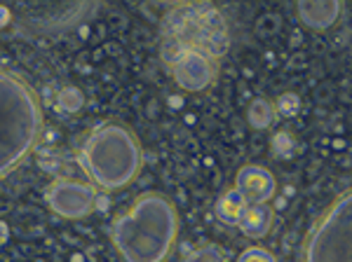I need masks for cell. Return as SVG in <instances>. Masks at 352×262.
Returning <instances> with one entry per match:
<instances>
[{"label":"cell","instance_id":"obj_1","mask_svg":"<svg viewBox=\"0 0 352 262\" xmlns=\"http://www.w3.org/2000/svg\"><path fill=\"white\" fill-rule=\"evenodd\" d=\"M179 235V213L169 197L144 192L118 215L111 237L124 262H164Z\"/></svg>","mask_w":352,"mask_h":262},{"label":"cell","instance_id":"obj_2","mask_svg":"<svg viewBox=\"0 0 352 262\" xmlns=\"http://www.w3.org/2000/svg\"><path fill=\"white\" fill-rule=\"evenodd\" d=\"M43 131V108L33 87L0 71V178L24 162Z\"/></svg>","mask_w":352,"mask_h":262},{"label":"cell","instance_id":"obj_3","mask_svg":"<svg viewBox=\"0 0 352 262\" xmlns=\"http://www.w3.org/2000/svg\"><path fill=\"white\" fill-rule=\"evenodd\" d=\"M80 167L101 190H120L139 176L144 150L139 139L122 124H101L80 147Z\"/></svg>","mask_w":352,"mask_h":262},{"label":"cell","instance_id":"obj_4","mask_svg":"<svg viewBox=\"0 0 352 262\" xmlns=\"http://www.w3.org/2000/svg\"><path fill=\"white\" fill-rule=\"evenodd\" d=\"M303 262H352V195H340L305 239Z\"/></svg>","mask_w":352,"mask_h":262},{"label":"cell","instance_id":"obj_5","mask_svg":"<svg viewBox=\"0 0 352 262\" xmlns=\"http://www.w3.org/2000/svg\"><path fill=\"white\" fill-rule=\"evenodd\" d=\"M96 190L92 185L73 178H56L47 187V204L56 215L68 220L85 218L94 211Z\"/></svg>","mask_w":352,"mask_h":262},{"label":"cell","instance_id":"obj_6","mask_svg":"<svg viewBox=\"0 0 352 262\" xmlns=\"http://www.w3.org/2000/svg\"><path fill=\"white\" fill-rule=\"evenodd\" d=\"M172 75L176 84L186 92H202L214 84L219 75V64L212 54L197 47H186V52L172 66Z\"/></svg>","mask_w":352,"mask_h":262},{"label":"cell","instance_id":"obj_7","mask_svg":"<svg viewBox=\"0 0 352 262\" xmlns=\"http://www.w3.org/2000/svg\"><path fill=\"white\" fill-rule=\"evenodd\" d=\"M235 190L244 197L247 204H268L275 197L277 183L275 176L261 164H247L237 171Z\"/></svg>","mask_w":352,"mask_h":262},{"label":"cell","instance_id":"obj_8","mask_svg":"<svg viewBox=\"0 0 352 262\" xmlns=\"http://www.w3.org/2000/svg\"><path fill=\"white\" fill-rule=\"evenodd\" d=\"M340 10H343L340 3H333V0H329V3H312V0H305V3H298L296 12L305 26L317 28V31H327V28H331L338 21Z\"/></svg>","mask_w":352,"mask_h":262},{"label":"cell","instance_id":"obj_9","mask_svg":"<svg viewBox=\"0 0 352 262\" xmlns=\"http://www.w3.org/2000/svg\"><path fill=\"white\" fill-rule=\"evenodd\" d=\"M272 218H275V213H272V209L268 204H247L240 220H237V227H240V232L244 237L263 239L270 232Z\"/></svg>","mask_w":352,"mask_h":262},{"label":"cell","instance_id":"obj_10","mask_svg":"<svg viewBox=\"0 0 352 262\" xmlns=\"http://www.w3.org/2000/svg\"><path fill=\"white\" fill-rule=\"evenodd\" d=\"M244 206H247L244 197L235 190V187H232V190H226L223 195L219 197L214 211H217L219 220H223V223H228V225H237V220H240Z\"/></svg>","mask_w":352,"mask_h":262},{"label":"cell","instance_id":"obj_11","mask_svg":"<svg viewBox=\"0 0 352 262\" xmlns=\"http://www.w3.org/2000/svg\"><path fill=\"white\" fill-rule=\"evenodd\" d=\"M275 117H277L275 106H272V101L268 99H254L247 108V122L258 131L272 127Z\"/></svg>","mask_w":352,"mask_h":262},{"label":"cell","instance_id":"obj_12","mask_svg":"<svg viewBox=\"0 0 352 262\" xmlns=\"http://www.w3.org/2000/svg\"><path fill=\"white\" fill-rule=\"evenodd\" d=\"M56 104H59V108L64 112H76L85 106V96L78 87L68 84V87H64L59 94H56Z\"/></svg>","mask_w":352,"mask_h":262},{"label":"cell","instance_id":"obj_13","mask_svg":"<svg viewBox=\"0 0 352 262\" xmlns=\"http://www.w3.org/2000/svg\"><path fill=\"white\" fill-rule=\"evenodd\" d=\"M184 262H228V258L217 243H204V246L190 250Z\"/></svg>","mask_w":352,"mask_h":262},{"label":"cell","instance_id":"obj_14","mask_svg":"<svg viewBox=\"0 0 352 262\" xmlns=\"http://www.w3.org/2000/svg\"><path fill=\"white\" fill-rule=\"evenodd\" d=\"M270 147L280 159H289L294 155V150H296V141H294V136L289 134V131L282 129V131H277V134H272Z\"/></svg>","mask_w":352,"mask_h":262},{"label":"cell","instance_id":"obj_15","mask_svg":"<svg viewBox=\"0 0 352 262\" xmlns=\"http://www.w3.org/2000/svg\"><path fill=\"white\" fill-rule=\"evenodd\" d=\"M272 106H275L277 115H282V117H296L298 112H300V96L294 94V92H287V94L277 96V101Z\"/></svg>","mask_w":352,"mask_h":262},{"label":"cell","instance_id":"obj_16","mask_svg":"<svg viewBox=\"0 0 352 262\" xmlns=\"http://www.w3.org/2000/svg\"><path fill=\"white\" fill-rule=\"evenodd\" d=\"M186 47L188 45L184 43V40H176V38H172V40H164V45H162V59L167 61V64H176L179 61V56L186 52Z\"/></svg>","mask_w":352,"mask_h":262},{"label":"cell","instance_id":"obj_17","mask_svg":"<svg viewBox=\"0 0 352 262\" xmlns=\"http://www.w3.org/2000/svg\"><path fill=\"white\" fill-rule=\"evenodd\" d=\"M237 262H277V258L270 253L268 248H263V246H252V248L244 250V253H240V258H237Z\"/></svg>","mask_w":352,"mask_h":262},{"label":"cell","instance_id":"obj_18","mask_svg":"<svg viewBox=\"0 0 352 262\" xmlns=\"http://www.w3.org/2000/svg\"><path fill=\"white\" fill-rule=\"evenodd\" d=\"M94 209H99V211H106V209H109V197L96 195V199H94Z\"/></svg>","mask_w":352,"mask_h":262},{"label":"cell","instance_id":"obj_19","mask_svg":"<svg viewBox=\"0 0 352 262\" xmlns=\"http://www.w3.org/2000/svg\"><path fill=\"white\" fill-rule=\"evenodd\" d=\"M10 21V10L8 8H0V26H5Z\"/></svg>","mask_w":352,"mask_h":262}]
</instances>
